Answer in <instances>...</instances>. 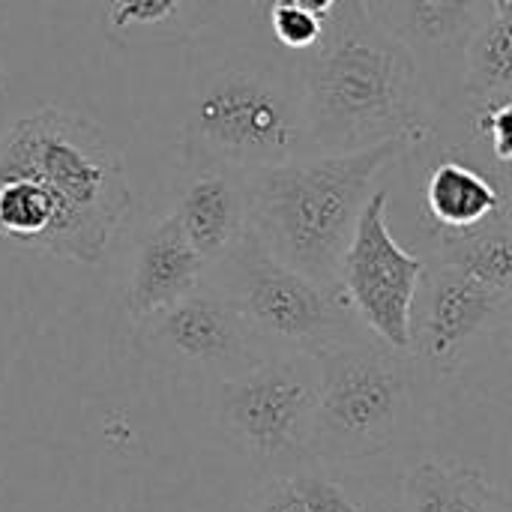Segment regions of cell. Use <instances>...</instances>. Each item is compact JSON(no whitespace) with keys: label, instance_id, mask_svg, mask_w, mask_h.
I'll return each instance as SVG.
<instances>
[{"label":"cell","instance_id":"cell-19","mask_svg":"<svg viewBox=\"0 0 512 512\" xmlns=\"http://www.w3.org/2000/svg\"><path fill=\"white\" fill-rule=\"evenodd\" d=\"M306 512H372V504L351 489L333 465L309 462L291 471Z\"/></svg>","mask_w":512,"mask_h":512},{"label":"cell","instance_id":"cell-8","mask_svg":"<svg viewBox=\"0 0 512 512\" xmlns=\"http://www.w3.org/2000/svg\"><path fill=\"white\" fill-rule=\"evenodd\" d=\"M387 189L366 201L339 267V291L363 330L399 351L411 348V309L426 258L402 249L387 222Z\"/></svg>","mask_w":512,"mask_h":512},{"label":"cell","instance_id":"cell-16","mask_svg":"<svg viewBox=\"0 0 512 512\" xmlns=\"http://www.w3.org/2000/svg\"><path fill=\"white\" fill-rule=\"evenodd\" d=\"M512 96V12H492L477 27L462 60L453 111Z\"/></svg>","mask_w":512,"mask_h":512},{"label":"cell","instance_id":"cell-5","mask_svg":"<svg viewBox=\"0 0 512 512\" xmlns=\"http://www.w3.org/2000/svg\"><path fill=\"white\" fill-rule=\"evenodd\" d=\"M315 369L312 462L339 468L387 453L411 417L420 363L408 351L360 339L324 348L315 354Z\"/></svg>","mask_w":512,"mask_h":512},{"label":"cell","instance_id":"cell-13","mask_svg":"<svg viewBox=\"0 0 512 512\" xmlns=\"http://www.w3.org/2000/svg\"><path fill=\"white\" fill-rule=\"evenodd\" d=\"M168 213L195 252L213 264L249 228L246 171L201 156H180V177Z\"/></svg>","mask_w":512,"mask_h":512},{"label":"cell","instance_id":"cell-21","mask_svg":"<svg viewBox=\"0 0 512 512\" xmlns=\"http://www.w3.org/2000/svg\"><path fill=\"white\" fill-rule=\"evenodd\" d=\"M183 9V0H108L111 30H150L174 24Z\"/></svg>","mask_w":512,"mask_h":512},{"label":"cell","instance_id":"cell-7","mask_svg":"<svg viewBox=\"0 0 512 512\" xmlns=\"http://www.w3.org/2000/svg\"><path fill=\"white\" fill-rule=\"evenodd\" d=\"M213 420L258 471L288 474L309 465L318 369L309 354H267L249 369L213 381Z\"/></svg>","mask_w":512,"mask_h":512},{"label":"cell","instance_id":"cell-9","mask_svg":"<svg viewBox=\"0 0 512 512\" xmlns=\"http://www.w3.org/2000/svg\"><path fill=\"white\" fill-rule=\"evenodd\" d=\"M135 345L180 375L228 378L273 354L231 300L207 282L135 324Z\"/></svg>","mask_w":512,"mask_h":512},{"label":"cell","instance_id":"cell-15","mask_svg":"<svg viewBox=\"0 0 512 512\" xmlns=\"http://www.w3.org/2000/svg\"><path fill=\"white\" fill-rule=\"evenodd\" d=\"M396 512H512V504L477 468L429 459L402 480Z\"/></svg>","mask_w":512,"mask_h":512},{"label":"cell","instance_id":"cell-14","mask_svg":"<svg viewBox=\"0 0 512 512\" xmlns=\"http://www.w3.org/2000/svg\"><path fill=\"white\" fill-rule=\"evenodd\" d=\"M207 258L195 252L171 213L144 228L129 255L123 309L132 324L192 294L207 279Z\"/></svg>","mask_w":512,"mask_h":512},{"label":"cell","instance_id":"cell-20","mask_svg":"<svg viewBox=\"0 0 512 512\" xmlns=\"http://www.w3.org/2000/svg\"><path fill=\"white\" fill-rule=\"evenodd\" d=\"M270 27L282 48L303 54L306 48H312L318 42L324 21L315 18L312 12L300 9L294 0H273L270 3Z\"/></svg>","mask_w":512,"mask_h":512},{"label":"cell","instance_id":"cell-12","mask_svg":"<svg viewBox=\"0 0 512 512\" xmlns=\"http://www.w3.org/2000/svg\"><path fill=\"white\" fill-rule=\"evenodd\" d=\"M423 228L429 237L477 228L512 213L510 165L492 162L471 144L447 147L423 183Z\"/></svg>","mask_w":512,"mask_h":512},{"label":"cell","instance_id":"cell-18","mask_svg":"<svg viewBox=\"0 0 512 512\" xmlns=\"http://www.w3.org/2000/svg\"><path fill=\"white\" fill-rule=\"evenodd\" d=\"M57 219L51 195L33 180L12 177L0 183V237L27 249H42Z\"/></svg>","mask_w":512,"mask_h":512},{"label":"cell","instance_id":"cell-6","mask_svg":"<svg viewBox=\"0 0 512 512\" xmlns=\"http://www.w3.org/2000/svg\"><path fill=\"white\" fill-rule=\"evenodd\" d=\"M204 282L237 306L273 354L315 357L333 345L372 339L339 288H324L288 267L252 228L210 264Z\"/></svg>","mask_w":512,"mask_h":512},{"label":"cell","instance_id":"cell-10","mask_svg":"<svg viewBox=\"0 0 512 512\" xmlns=\"http://www.w3.org/2000/svg\"><path fill=\"white\" fill-rule=\"evenodd\" d=\"M510 300L447 264L426 261L411 309L408 354L435 378L453 375L462 366L465 351L507 321Z\"/></svg>","mask_w":512,"mask_h":512},{"label":"cell","instance_id":"cell-17","mask_svg":"<svg viewBox=\"0 0 512 512\" xmlns=\"http://www.w3.org/2000/svg\"><path fill=\"white\" fill-rule=\"evenodd\" d=\"M432 261L512 297V213L456 234H435Z\"/></svg>","mask_w":512,"mask_h":512},{"label":"cell","instance_id":"cell-2","mask_svg":"<svg viewBox=\"0 0 512 512\" xmlns=\"http://www.w3.org/2000/svg\"><path fill=\"white\" fill-rule=\"evenodd\" d=\"M24 177L42 186L57 219L42 255L72 264H99L132 210L123 156L84 114L36 108L0 135V183Z\"/></svg>","mask_w":512,"mask_h":512},{"label":"cell","instance_id":"cell-4","mask_svg":"<svg viewBox=\"0 0 512 512\" xmlns=\"http://www.w3.org/2000/svg\"><path fill=\"white\" fill-rule=\"evenodd\" d=\"M303 153L300 72L270 57L237 54L192 90L180 156L258 171Z\"/></svg>","mask_w":512,"mask_h":512},{"label":"cell","instance_id":"cell-1","mask_svg":"<svg viewBox=\"0 0 512 512\" xmlns=\"http://www.w3.org/2000/svg\"><path fill=\"white\" fill-rule=\"evenodd\" d=\"M297 72L303 153H351L384 141L417 150L438 138V108L423 72L369 0H336Z\"/></svg>","mask_w":512,"mask_h":512},{"label":"cell","instance_id":"cell-23","mask_svg":"<svg viewBox=\"0 0 512 512\" xmlns=\"http://www.w3.org/2000/svg\"><path fill=\"white\" fill-rule=\"evenodd\" d=\"M300 9H306V12H312L315 18H321V21H327L330 18V12H333V6H336V0H294Z\"/></svg>","mask_w":512,"mask_h":512},{"label":"cell","instance_id":"cell-11","mask_svg":"<svg viewBox=\"0 0 512 512\" xmlns=\"http://www.w3.org/2000/svg\"><path fill=\"white\" fill-rule=\"evenodd\" d=\"M384 27L414 54L438 114L453 105L471 36L492 0H369Z\"/></svg>","mask_w":512,"mask_h":512},{"label":"cell","instance_id":"cell-22","mask_svg":"<svg viewBox=\"0 0 512 512\" xmlns=\"http://www.w3.org/2000/svg\"><path fill=\"white\" fill-rule=\"evenodd\" d=\"M249 512H306V504L294 486L291 471L264 477L261 489L255 492V498L249 504Z\"/></svg>","mask_w":512,"mask_h":512},{"label":"cell","instance_id":"cell-3","mask_svg":"<svg viewBox=\"0 0 512 512\" xmlns=\"http://www.w3.org/2000/svg\"><path fill=\"white\" fill-rule=\"evenodd\" d=\"M411 153L384 141L351 153H300L246 174L249 228L288 267L324 288H339L342 255L378 177Z\"/></svg>","mask_w":512,"mask_h":512}]
</instances>
